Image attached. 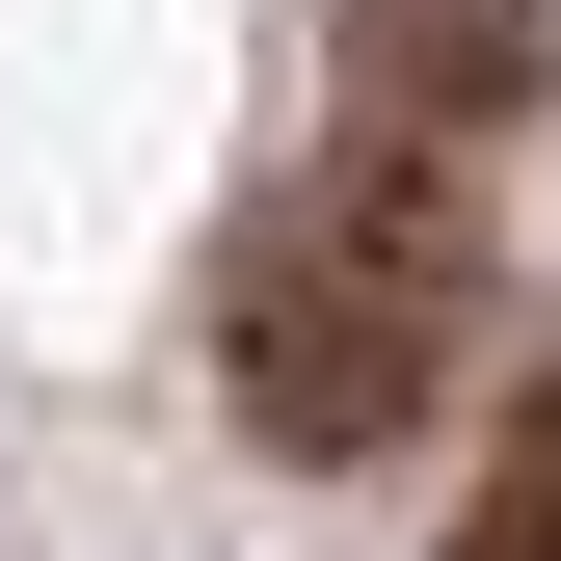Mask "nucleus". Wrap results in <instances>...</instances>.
<instances>
[{
  "mask_svg": "<svg viewBox=\"0 0 561 561\" xmlns=\"http://www.w3.org/2000/svg\"><path fill=\"white\" fill-rule=\"evenodd\" d=\"M428 561H561V347H535V401L481 428V481H455V535Z\"/></svg>",
  "mask_w": 561,
  "mask_h": 561,
  "instance_id": "nucleus-3",
  "label": "nucleus"
},
{
  "mask_svg": "<svg viewBox=\"0 0 561 561\" xmlns=\"http://www.w3.org/2000/svg\"><path fill=\"white\" fill-rule=\"evenodd\" d=\"M455 321H481V187L455 161H375V134H321V161L241 215V267H215V375H241V428L295 481L428 428Z\"/></svg>",
  "mask_w": 561,
  "mask_h": 561,
  "instance_id": "nucleus-1",
  "label": "nucleus"
},
{
  "mask_svg": "<svg viewBox=\"0 0 561 561\" xmlns=\"http://www.w3.org/2000/svg\"><path fill=\"white\" fill-rule=\"evenodd\" d=\"M321 81L375 161H481V134H535L561 81V0H321Z\"/></svg>",
  "mask_w": 561,
  "mask_h": 561,
  "instance_id": "nucleus-2",
  "label": "nucleus"
}]
</instances>
